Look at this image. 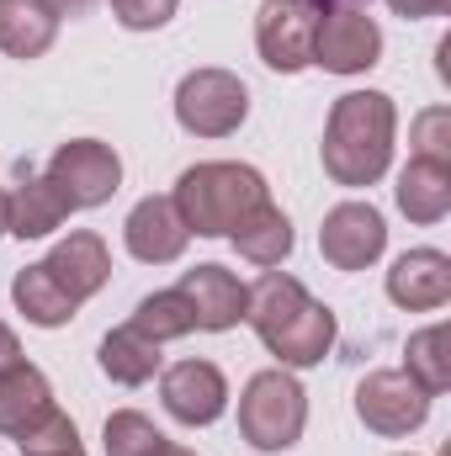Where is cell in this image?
Listing matches in <instances>:
<instances>
[{"label": "cell", "mask_w": 451, "mask_h": 456, "mask_svg": "<svg viewBox=\"0 0 451 456\" xmlns=\"http://www.w3.org/2000/svg\"><path fill=\"white\" fill-rule=\"evenodd\" d=\"M244 324L282 366H319L335 345V314L287 271H266L255 287H244Z\"/></svg>", "instance_id": "6da1fadb"}, {"label": "cell", "mask_w": 451, "mask_h": 456, "mask_svg": "<svg viewBox=\"0 0 451 456\" xmlns=\"http://www.w3.org/2000/svg\"><path fill=\"white\" fill-rule=\"evenodd\" d=\"M393 133H398V112H393V96L382 91H350L330 107L324 122V175L335 186H372L388 175V159H393Z\"/></svg>", "instance_id": "7a4b0ae2"}, {"label": "cell", "mask_w": 451, "mask_h": 456, "mask_svg": "<svg viewBox=\"0 0 451 456\" xmlns=\"http://www.w3.org/2000/svg\"><path fill=\"white\" fill-rule=\"evenodd\" d=\"M176 213L186 218L192 233L202 239H224L244 224L260 202H271V186L260 170L250 165H234V159H208V165H192L181 170L176 191H170Z\"/></svg>", "instance_id": "3957f363"}, {"label": "cell", "mask_w": 451, "mask_h": 456, "mask_svg": "<svg viewBox=\"0 0 451 456\" xmlns=\"http://www.w3.org/2000/svg\"><path fill=\"white\" fill-rule=\"evenodd\" d=\"M303 425H308V393H303V382L287 366L255 371L244 382V393H239V436L255 452H287V446H298Z\"/></svg>", "instance_id": "277c9868"}, {"label": "cell", "mask_w": 451, "mask_h": 456, "mask_svg": "<svg viewBox=\"0 0 451 456\" xmlns=\"http://www.w3.org/2000/svg\"><path fill=\"white\" fill-rule=\"evenodd\" d=\"M43 175H48L53 191L70 202V213H86V208H102V202L117 197V186H122V159H117L112 143H102V138H70V143L53 149V159H48Z\"/></svg>", "instance_id": "5b68a950"}, {"label": "cell", "mask_w": 451, "mask_h": 456, "mask_svg": "<svg viewBox=\"0 0 451 456\" xmlns=\"http://www.w3.org/2000/svg\"><path fill=\"white\" fill-rule=\"evenodd\" d=\"M250 117V91L228 69H192L176 86V122L197 138H228Z\"/></svg>", "instance_id": "8992f818"}, {"label": "cell", "mask_w": 451, "mask_h": 456, "mask_svg": "<svg viewBox=\"0 0 451 456\" xmlns=\"http://www.w3.org/2000/svg\"><path fill=\"white\" fill-rule=\"evenodd\" d=\"M356 419L372 436L398 441V436H409V430H420L430 419V393L409 371H372L356 387Z\"/></svg>", "instance_id": "52a82bcc"}, {"label": "cell", "mask_w": 451, "mask_h": 456, "mask_svg": "<svg viewBox=\"0 0 451 456\" xmlns=\"http://www.w3.org/2000/svg\"><path fill=\"white\" fill-rule=\"evenodd\" d=\"M319 5L314 0H260L255 11V48L276 75H298L314 64Z\"/></svg>", "instance_id": "ba28073f"}, {"label": "cell", "mask_w": 451, "mask_h": 456, "mask_svg": "<svg viewBox=\"0 0 451 456\" xmlns=\"http://www.w3.org/2000/svg\"><path fill=\"white\" fill-rule=\"evenodd\" d=\"M382 249H388V224H382V213L372 202H340V208L324 213L319 255L335 271H366Z\"/></svg>", "instance_id": "9c48e42d"}, {"label": "cell", "mask_w": 451, "mask_h": 456, "mask_svg": "<svg viewBox=\"0 0 451 456\" xmlns=\"http://www.w3.org/2000/svg\"><path fill=\"white\" fill-rule=\"evenodd\" d=\"M382 59V32L366 11H319L314 64L330 75H361Z\"/></svg>", "instance_id": "30bf717a"}, {"label": "cell", "mask_w": 451, "mask_h": 456, "mask_svg": "<svg viewBox=\"0 0 451 456\" xmlns=\"http://www.w3.org/2000/svg\"><path fill=\"white\" fill-rule=\"evenodd\" d=\"M160 403L170 419L197 430V425H213L228 409V382L213 361H176L160 377Z\"/></svg>", "instance_id": "8fae6325"}, {"label": "cell", "mask_w": 451, "mask_h": 456, "mask_svg": "<svg viewBox=\"0 0 451 456\" xmlns=\"http://www.w3.org/2000/svg\"><path fill=\"white\" fill-rule=\"evenodd\" d=\"M48 271V281L80 308L86 297H96L107 281H112V255H107V239L91 233V228H75L70 239H59L48 249V260H37Z\"/></svg>", "instance_id": "7c38bea8"}, {"label": "cell", "mask_w": 451, "mask_h": 456, "mask_svg": "<svg viewBox=\"0 0 451 456\" xmlns=\"http://www.w3.org/2000/svg\"><path fill=\"white\" fill-rule=\"evenodd\" d=\"M122 239H127V255H133V260H144V265H170V260L186 255L192 228H186V218L176 213L170 197H144V202L127 213Z\"/></svg>", "instance_id": "4fadbf2b"}, {"label": "cell", "mask_w": 451, "mask_h": 456, "mask_svg": "<svg viewBox=\"0 0 451 456\" xmlns=\"http://www.w3.org/2000/svg\"><path fill=\"white\" fill-rule=\"evenodd\" d=\"M176 292L186 297L197 330H208V335H224V330H234L244 319V281L228 265H192L176 281Z\"/></svg>", "instance_id": "5bb4252c"}, {"label": "cell", "mask_w": 451, "mask_h": 456, "mask_svg": "<svg viewBox=\"0 0 451 456\" xmlns=\"http://www.w3.org/2000/svg\"><path fill=\"white\" fill-rule=\"evenodd\" d=\"M53 414H59V403H53L48 377H43L32 361H16V366L0 377V436L27 441V436L43 430Z\"/></svg>", "instance_id": "9a60e30c"}, {"label": "cell", "mask_w": 451, "mask_h": 456, "mask_svg": "<svg viewBox=\"0 0 451 456\" xmlns=\"http://www.w3.org/2000/svg\"><path fill=\"white\" fill-rule=\"evenodd\" d=\"M388 297L409 314H430L451 303V260L441 249H409L388 271Z\"/></svg>", "instance_id": "2e32d148"}, {"label": "cell", "mask_w": 451, "mask_h": 456, "mask_svg": "<svg viewBox=\"0 0 451 456\" xmlns=\"http://www.w3.org/2000/svg\"><path fill=\"white\" fill-rule=\"evenodd\" d=\"M64 218H70V202L53 191V181L21 165V181L5 191V233H16V239H43V233H53Z\"/></svg>", "instance_id": "e0dca14e"}, {"label": "cell", "mask_w": 451, "mask_h": 456, "mask_svg": "<svg viewBox=\"0 0 451 456\" xmlns=\"http://www.w3.org/2000/svg\"><path fill=\"white\" fill-rule=\"evenodd\" d=\"M59 5L53 0H0V53L11 59H43L59 37Z\"/></svg>", "instance_id": "ac0fdd59"}, {"label": "cell", "mask_w": 451, "mask_h": 456, "mask_svg": "<svg viewBox=\"0 0 451 456\" xmlns=\"http://www.w3.org/2000/svg\"><path fill=\"white\" fill-rule=\"evenodd\" d=\"M398 208H404V218L409 224H441L451 213V165L441 159H409L404 170H398Z\"/></svg>", "instance_id": "d6986e66"}, {"label": "cell", "mask_w": 451, "mask_h": 456, "mask_svg": "<svg viewBox=\"0 0 451 456\" xmlns=\"http://www.w3.org/2000/svg\"><path fill=\"white\" fill-rule=\"evenodd\" d=\"M228 239H234V249H239L250 265H282V260L292 255V224H287V213H282L276 202H260Z\"/></svg>", "instance_id": "ffe728a7"}, {"label": "cell", "mask_w": 451, "mask_h": 456, "mask_svg": "<svg viewBox=\"0 0 451 456\" xmlns=\"http://www.w3.org/2000/svg\"><path fill=\"white\" fill-rule=\"evenodd\" d=\"M96 361H102V371H107L112 382H122V387H144V382L160 371V345L149 340V335H138L133 324H122V330H112V335L102 340Z\"/></svg>", "instance_id": "44dd1931"}, {"label": "cell", "mask_w": 451, "mask_h": 456, "mask_svg": "<svg viewBox=\"0 0 451 456\" xmlns=\"http://www.w3.org/2000/svg\"><path fill=\"white\" fill-rule=\"evenodd\" d=\"M11 297H16V308H21V319L27 324H37V330H59V324H70L80 308L48 281V271L43 265H27V271H16V281H11Z\"/></svg>", "instance_id": "7402d4cb"}, {"label": "cell", "mask_w": 451, "mask_h": 456, "mask_svg": "<svg viewBox=\"0 0 451 456\" xmlns=\"http://www.w3.org/2000/svg\"><path fill=\"white\" fill-rule=\"evenodd\" d=\"M404 371H409L430 398L447 393L451 387V330L447 324H430V330L409 335V345H404Z\"/></svg>", "instance_id": "603a6c76"}, {"label": "cell", "mask_w": 451, "mask_h": 456, "mask_svg": "<svg viewBox=\"0 0 451 456\" xmlns=\"http://www.w3.org/2000/svg\"><path fill=\"white\" fill-rule=\"evenodd\" d=\"M138 335H149L154 345L165 340H186L192 330H197V319H192V308H186V297L170 287V292H149L138 308H133V319H127Z\"/></svg>", "instance_id": "cb8c5ba5"}, {"label": "cell", "mask_w": 451, "mask_h": 456, "mask_svg": "<svg viewBox=\"0 0 451 456\" xmlns=\"http://www.w3.org/2000/svg\"><path fill=\"white\" fill-rule=\"evenodd\" d=\"M102 441H107V456H160L170 436H165L149 414H138V409H117V414H107Z\"/></svg>", "instance_id": "d4e9b609"}, {"label": "cell", "mask_w": 451, "mask_h": 456, "mask_svg": "<svg viewBox=\"0 0 451 456\" xmlns=\"http://www.w3.org/2000/svg\"><path fill=\"white\" fill-rule=\"evenodd\" d=\"M21 446V456H86V446H80V430H75V419L59 409L43 430H32L27 441H16Z\"/></svg>", "instance_id": "484cf974"}, {"label": "cell", "mask_w": 451, "mask_h": 456, "mask_svg": "<svg viewBox=\"0 0 451 456\" xmlns=\"http://www.w3.org/2000/svg\"><path fill=\"white\" fill-rule=\"evenodd\" d=\"M409 143H414L420 159H441V165H451V112L447 107H425V112L414 117Z\"/></svg>", "instance_id": "4316f807"}, {"label": "cell", "mask_w": 451, "mask_h": 456, "mask_svg": "<svg viewBox=\"0 0 451 456\" xmlns=\"http://www.w3.org/2000/svg\"><path fill=\"white\" fill-rule=\"evenodd\" d=\"M181 0H112V16L127 27V32H154L176 16Z\"/></svg>", "instance_id": "83f0119b"}, {"label": "cell", "mask_w": 451, "mask_h": 456, "mask_svg": "<svg viewBox=\"0 0 451 456\" xmlns=\"http://www.w3.org/2000/svg\"><path fill=\"white\" fill-rule=\"evenodd\" d=\"M393 5V16H404V21H425V16H447L451 0H388Z\"/></svg>", "instance_id": "f1b7e54d"}, {"label": "cell", "mask_w": 451, "mask_h": 456, "mask_svg": "<svg viewBox=\"0 0 451 456\" xmlns=\"http://www.w3.org/2000/svg\"><path fill=\"white\" fill-rule=\"evenodd\" d=\"M16 361H21V345H16V335H11V330L0 324V377H5V371H11Z\"/></svg>", "instance_id": "f546056e"}, {"label": "cell", "mask_w": 451, "mask_h": 456, "mask_svg": "<svg viewBox=\"0 0 451 456\" xmlns=\"http://www.w3.org/2000/svg\"><path fill=\"white\" fill-rule=\"evenodd\" d=\"M319 11H366L372 0H314Z\"/></svg>", "instance_id": "4dcf8cb0"}, {"label": "cell", "mask_w": 451, "mask_h": 456, "mask_svg": "<svg viewBox=\"0 0 451 456\" xmlns=\"http://www.w3.org/2000/svg\"><path fill=\"white\" fill-rule=\"evenodd\" d=\"M53 5H59V16H86L96 0H53Z\"/></svg>", "instance_id": "1f68e13d"}, {"label": "cell", "mask_w": 451, "mask_h": 456, "mask_svg": "<svg viewBox=\"0 0 451 456\" xmlns=\"http://www.w3.org/2000/svg\"><path fill=\"white\" fill-rule=\"evenodd\" d=\"M160 456H197V452H186V446H176V441H165V452Z\"/></svg>", "instance_id": "d6a6232c"}, {"label": "cell", "mask_w": 451, "mask_h": 456, "mask_svg": "<svg viewBox=\"0 0 451 456\" xmlns=\"http://www.w3.org/2000/svg\"><path fill=\"white\" fill-rule=\"evenodd\" d=\"M0 233H5V191H0Z\"/></svg>", "instance_id": "836d02e7"}]
</instances>
